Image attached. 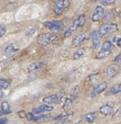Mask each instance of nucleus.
Masks as SVG:
<instances>
[{
    "instance_id": "obj_2",
    "label": "nucleus",
    "mask_w": 121,
    "mask_h": 124,
    "mask_svg": "<svg viewBox=\"0 0 121 124\" xmlns=\"http://www.w3.org/2000/svg\"><path fill=\"white\" fill-rule=\"evenodd\" d=\"M85 23H86V16H85V14H81L74 21V23L66 30V32L64 33V36L66 38L70 37L72 34V33H74L75 31H76L80 28H82L85 25Z\"/></svg>"
},
{
    "instance_id": "obj_3",
    "label": "nucleus",
    "mask_w": 121,
    "mask_h": 124,
    "mask_svg": "<svg viewBox=\"0 0 121 124\" xmlns=\"http://www.w3.org/2000/svg\"><path fill=\"white\" fill-rule=\"evenodd\" d=\"M70 6V1L69 0H58L55 2V4L53 5L52 10L55 13L56 15L60 16L62 15L67 9L69 8Z\"/></svg>"
},
{
    "instance_id": "obj_31",
    "label": "nucleus",
    "mask_w": 121,
    "mask_h": 124,
    "mask_svg": "<svg viewBox=\"0 0 121 124\" xmlns=\"http://www.w3.org/2000/svg\"><path fill=\"white\" fill-rule=\"evenodd\" d=\"M18 117H21V118H25V117H27V114H26V112H24V111L18 112Z\"/></svg>"
},
{
    "instance_id": "obj_19",
    "label": "nucleus",
    "mask_w": 121,
    "mask_h": 124,
    "mask_svg": "<svg viewBox=\"0 0 121 124\" xmlns=\"http://www.w3.org/2000/svg\"><path fill=\"white\" fill-rule=\"evenodd\" d=\"M114 47V44L110 41H105L101 46V51H111Z\"/></svg>"
},
{
    "instance_id": "obj_4",
    "label": "nucleus",
    "mask_w": 121,
    "mask_h": 124,
    "mask_svg": "<svg viewBox=\"0 0 121 124\" xmlns=\"http://www.w3.org/2000/svg\"><path fill=\"white\" fill-rule=\"evenodd\" d=\"M117 29H118L117 24L109 23V24H106V25L101 26V28H100L98 33H99L100 36L102 38V37H105V36H108V35H110L111 33H114Z\"/></svg>"
},
{
    "instance_id": "obj_5",
    "label": "nucleus",
    "mask_w": 121,
    "mask_h": 124,
    "mask_svg": "<svg viewBox=\"0 0 121 124\" xmlns=\"http://www.w3.org/2000/svg\"><path fill=\"white\" fill-rule=\"evenodd\" d=\"M43 25L52 32L60 31L64 28V23L61 20H53V21H47L43 23Z\"/></svg>"
},
{
    "instance_id": "obj_6",
    "label": "nucleus",
    "mask_w": 121,
    "mask_h": 124,
    "mask_svg": "<svg viewBox=\"0 0 121 124\" xmlns=\"http://www.w3.org/2000/svg\"><path fill=\"white\" fill-rule=\"evenodd\" d=\"M65 93L64 91H60L59 93H56V94H52L50 96H47L46 98H43V102H46L47 104H56L59 103L61 101V99L63 98Z\"/></svg>"
},
{
    "instance_id": "obj_8",
    "label": "nucleus",
    "mask_w": 121,
    "mask_h": 124,
    "mask_svg": "<svg viewBox=\"0 0 121 124\" xmlns=\"http://www.w3.org/2000/svg\"><path fill=\"white\" fill-rule=\"evenodd\" d=\"M105 8H104L102 6H98L95 7L93 13V15H92V21L93 22H99L101 19L104 18V16H105Z\"/></svg>"
},
{
    "instance_id": "obj_29",
    "label": "nucleus",
    "mask_w": 121,
    "mask_h": 124,
    "mask_svg": "<svg viewBox=\"0 0 121 124\" xmlns=\"http://www.w3.org/2000/svg\"><path fill=\"white\" fill-rule=\"evenodd\" d=\"M73 115V112H64V113L60 114V115H58V117H55V119H61V118H66L69 116H72Z\"/></svg>"
},
{
    "instance_id": "obj_12",
    "label": "nucleus",
    "mask_w": 121,
    "mask_h": 124,
    "mask_svg": "<svg viewBox=\"0 0 121 124\" xmlns=\"http://www.w3.org/2000/svg\"><path fill=\"white\" fill-rule=\"evenodd\" d=\"M119 71H120V66L119 65H111L107 68L106 70V75L109 78H112L115 77L118 74Z\"/></svg>"
},
{
    "instance_id": "obj_30",
    "label": "nucleus",
    "mask_w": 121,
    "mask_h": 124,
    "mask_svg": "<svg viewBox=\"0 0 121 124\" xmlns=\"http://www.w3.org/2000/svg\"><path fill=\"white\" fill-rule=\"evenodd\" d=\"M70 123V120L67 117L66 118H61L60 120H59L58 122L55 123L54 124H69Z\"/></svg>"
},
{
    "instance_id": "obj_40",
    "label": "nucleus",
    "mask_w": 121,
    "mask_h": 124,
    "mask_svg": "<svg viewBox=\"0 0 121 124\" xmlns=\"http://www.w3.org/2000/svg\"><path fill=\"white\" fill-rule=\"evenodd\" d=\"M52 1H53V2H56V1H58V0H52Z\"/></svg>"
},
{
    "instance_id": "obj_14",
    "label": "nucleus",
    "mask_w": 121,
    "mask_h": 124,
    "mask_svg": "<svg viewBox=\"0 0 121 124\" xmlns=\"http://www.w3.org/2000/svg\"><path fill=\"white\" fill-rule=\"evenodd\" d=\"M51 118L50 114H41V115H37V116H33V121L36 122L37 123H46Z\"/></svg>"
},
{
    "instance_id": "obj_24",
    "label": "nucleus",
    "mask_w": 121,
    "mask_h": 124,
    "mask_svg": "<svg viewBox=\"0 0 121 124\" xmlns=\"http://www.w3.org/2000/svg\"><path fill=\"white\" fill-rule=\"evenodd\" d=\"M95 118H96L95 112H90V113H88L86 115V120L90 123H93L94 120H95Z\"/></svg>"
},
{
    "instance_id": "obj_20",
    "label": "nucleus",
    "mask_w": 121,
    "mask_h": 124,
    "mask_svg": "<svg viewBox=\"0 0 121 124\" xmlns=\"http://www.w3.org/2000/svg\"><path fill=\"white\" fill-rule=\"evenodd\" d=\"M86 53V48L85 47H81V48H79L78 50L75 51V53H74V55H73V59H75V60H77V59H79L80 58L83 56V55Z\"/></svg>"
},
{
    "instance_id": "obj_28",
    "label": "nucleus",
    "mask_w": 121,
    "mask_h": 124,
    "mask_svg": "<svg viewBox=\"0 0 121 124\" xmlns=\"http://www.w3.org/2000/svg\"><path fill=\"white\" fill-rule=\"evenodd\" d=\"M7 33V27L3 24H0V38L4 36Z\"/></svg>"
},
{
    "instance_id": "obj_32",
    "label": "nucleus",
    "mask_w": 121,
    "mask_h": 124,
    "mask_svg": "<svg viewBox=\"0 0 121 124\" xmlns=\"http://www.w3.org/2000/svg\"><path fill=\"white\" fill-rule=\"evenodd\" d=\"M121 117V108H119L118 110L116 111V112L114 114V116H113V117Z\"/></svg>"
},
{
    "instance_id": "obj_18",
    "label": "nucleus",
    "mask_w": 121,
    "mask_h": 124,
    "mask_svg": "<svg viewBox=\"0 0 121 124\" xmlns=\"http://www.w3.org/2000/svg\"><path fill=\"white\" fill-rule=\"evenodd\" d=\"M1 110L3 114H9L12 112V109L10 108V105L7 102H3L1 104Z\"/></svg>"
},
{
    "instance_id": "obj_11",
    "label": "nucleus",
    "mask_w": 121,
    "mask_h": 124,
    "mask_svg": "<svg viewBox=\"0 0 121 124\" xmlns=\"http://www.w3.org/2000/svg\"><path fill=\"white\" fill-rule=\"evenodd\" d=\"M54 110V107L51 106L49 104H43L41 106L37 107V108H33V112L35 113H41V112H51Z\"/></svg>"
},
{
    "instance_id": "obj_13",
    "label": "nucleus",
    "mask_w": 121,
    "mask_h": 124,
    "mask_svg": "<svg viewBox=\"0 0 121 124\" xmlns=\"http://www.w3.org/2000/svg\"><path fill=\"white\" fill-rule=\"evenodd\" d=\"M45 65H46V62H44V61H40V62H33V63H32L31 65L28 66L27 71L29 72L37 71V70L42 68Z\"/></svg>"
},
{
    "instance_id": "obj_33",
    "label": "nucleus",
    "mask_w": 121,
    "mask_h": 124,
    "mask_svg": "<svg viewBox=\"0 0 121 124\" xmlns=\"http://www.w3.org/2000/svg\"><path fill=\"white\" fill-rule=\"evenodd\" d=\"M114 62H117V63H119V64H120V65H121V53L118 55V56L116 57V58H114Z\"/></svg>"
},
{
    "instance_id": "obj_21",
    "label": "nucleus",
    "mask_w": 121,
    "mask_h": 124,
    "mask_svg": "<svg viewBox=\"0 0 121 124\" xmlns=\"http://www.w3.org/2000/svg\"><path fill=\"white\" fill-rule=\"evenodd\" d=\"M111 54V51H101L99 53L95 55L96 59H104L109 57Z\"/></svg>"
},
{
    "instance_id": "obj_15",
    "label": "nucleus",
    "mask_w": 121,
    "mask_h": 124,
    "mask_svg": "<svg viewBox=\"0 0 121 124\" xmlns=\"http://www.w3.org/2000/svg\"><path fill=\"white\" fill-rule=\"evenodd\" d=\"M112 112H113V107L110 106L109 104H105L100 108V112L105 116L109 115V114L112 113Z\"/></svg>"
},
{
    "instance_id": "obj_39",
    "label": "nucleus",
    "mask_w": 121,
    "mask_h": 124,
    "mask_svg": "<svg viewBox=\"0 0 121 124\" xmlns=\"http://www.w3.org/2000/svg\"><path fill=\"white\" fill-rule=\"evenodd\" d=\"M119 17H120V19H121V13H119Z\"/></svg>"
},
{
    "instance_id": "obj_17",
    "label": "nucleus",
    "mask_w": 121,
    "mask_h": 124,
    "mask_svg": "<svg viewBox=\"0 0 121 124\" xmlns=\"http://www.w3.org/2000/svg\"><path fill=\"white\" fill-rule=\"evenodd\" d=\"M16 52H17V48H15L14 46L12 44L7 45L4 49V54L7 57L12 56V55H13Z\"/></svg>"
},
{
    "instance_id": "obj_37",
    "label": "nucleus",
    "mask_w": 121,
    "mask_h": 124,
    "mask_svg": "<svg viewBox=\"0 0 121 124\" xmlns=\"http://www.w3.org/2000/svg\"><path fill=\"white\" fill-rule=\"evenodd\" d=\"M3 96H4V93H3V92L2 91V89H0V98H2Z\"/></svg>"
},
{
    "instance_id": "obj_34",
    "label": "nucleus",
    "mask_w": 121,
    "mask_h": 124,
    "mask_svg": "<svg viewBox=\"0 0 121 124\" xmlns=\"http://www.w3.org/2000/svg\"><path fill=\"white\" fill-rule=\"evenodd\" d=\"M36 30H37V28H32L30 31H28L27 33H26V35L27 36H31V35H33V34L35 33V32H36Z\"/></svg>"
},
{
    "instance_id": "obj_7",
    "label": "nucleus",
    "mask_w": 121,
    "mask_h": 124,
    "mask_svg": "<svg viewBox=\"0 0 121 124\" xmlns=\"http://www.w3.org/2000/svg\"><path fill=\"white\" fill-rule=\"evenodd\" d=\"M89 38H90V34L88 33H80V34H78V35H76L74 39H73L71 44H72V46L74 47H79L81 43H84L85 41L89 39Z\"/></svg>"
},
{
    "instance_id": "obj_27",
    "label": "nucleus",
    "mask_w": 121,
    "mask_h": 124,
    "mask_svg": "<svg viewBox=\"0 0 121 124\" xmlns=\"http://www.w3.org/2000/svg\"><path fill=\"white\" fill-rule=\"evenodd\" d=\"M95 1L99 2V3H101V4H104V5H110V4L114 3L117 0H95Z\"/></svg>"
},
{
    "instance_id": "obj_1",
    "label": "nucleus",
    "mask_w": 121,
    "mask_h": 124,
    "mask_svg": "<svg viewBox=\"0 0 121 124\" xmlns=\"http://www.w3.org/2000/svg\"><path fill=\"white\" fill-rule=\"evenodd\" d=\"M60 38L56 33H42L37 37V43L41 46H48L49 44H59Z\"/></svg>"
},
{
    "instance_id": "obj_38",
    "label": "nucleus",
    "mask_w": 121,
    "mask_h": 124,
    "mask_svg": "<svg viewBox=\"0 0 121 124\" xmlns=\"http://www.w3.org/2000/svg\"><path fill=\"white\" fill-rule=\"evenodd\" d=\"M75 124H85L84 123H82V122H78V123H76Z\"/></svg>"
},
{
    "instance_id": "obj_16",
    "label": "nucleus",
    "mask_w": 121,
    "mask_h": 124,
    "mask_svg": "<svg viewBox=\"0 0 121 124\" xmlns=\"http://www.w3.org/2000/svg\"><path fill=\"white\" fill-rule=\"evenodd\" d=\"M115 13H116V11H115L114 8L108 10L107 13H105V16H104V19H105V22H109V21L114 19V18L115 17Z\"/></svg>"
},
{
    "instance_id": "obj_22",
    "label": "nucleus",
    "mask_w": 121,
    "mask_h": 124,
    "mask_svg": "<svg viewBox=\"0 0 121 124\" xmlns=\"http://www.w3.org/2000/svg\"><path fill=\"white\" fill-rule=\"evenodd\" d=\"M79 94H80V87H78V86H75L74 88L72 89V90L71 91V98L72 100H74V99H76L78 98Z\"/></svg>"
},
{
    "instance_id": "obj_9",
    "label": "nucleus",
    "mask_w": 121,
    "mask_h": 124,
    "mask_svg": "<svg viewBox=\"0 0 121 124\" xmlns=\"http://www.w3.org/2000/svg\"><path fill=\"white\" fill-rule=\"evenodd\" d=\"M108 87V83L106 82H103V83H100L99 85H97L93 89V90L91 91V93H90V96L91 97V98H94V97H96L97 95L101 94V93H103L104 91L106 90Z\"/></svg>"
},
{
    "instance_id": "obj_35",
    "label": "nucleus",
    "mask_w": 121,
    "mask_h": 124,
    "mask_svg": "<svg viewBox=\"0 0 121 124\" xmlns=\"http://www.w3.org/2000/svg\"><path fill=\"white\" fill-rule=\"evenodd\" d=\"M7 118H0V124H7Z\"/></svg>"
},
{
    "instance_id": "obj_10",
    "label": "nucleus",
    "mask_w": 121,
    "mask_h": 124,
    "mask_svg": "<svg viewBox=\"0 0 121 124\" xmlns=\"http://www.w3.org/2000/svg\"><path fill=\"white\" fill-rule=\"evenodd\" d=\"M91 39L92 43H93L94 49H98L101 46V36H100L98 31H94L91 33Z\"/></svg>"
},
{
    "instance_id": "obj_26",
    "label": "nucleus",
    "mask_w": 121,
    "mask_h": 124,
    "mask_svg": "<svg viewBox=\"0 0 121 124\" xmlns=\"http://www.w3.org/2000/svg\"><path fill=\"white\" fill-rule=\"evenodd\" d=\"M72 103H73V101L72 99L71 98H67L66 99V102H65V104L63 106V109L64 110H67L72 106Z\"/></svg>"
},
{
    "instance_id": "obj_23",
    "label": "nucleus",
    "mask_w": 121,
    "mask_h": 124,
    "mask_svg": "<svg viewBox=\"0 0 121 124\" xmlns=\"http://www.w3.org/2000/svg\"><path fill=\"white\" fill-rule=\"evenodd\" d=\"M121 93V83L112 87L110 88V90H109V93L110 94H118V93Z\"/></svg>"
},
{
    "instance_id": "obj_36",
    "label": "nucleus",
    "mask_w": 121,
    "mask_h": 124,
    "mask_svg": "<svg viewBox=\"0 0 121 124\" xmlns=\"http://www.w3.org/2000/svg\"><path fill=\"white\" fill-rule=\"evenodd\" d=\"M116 43L119 47H121V38H120V39H118L116 40Z\"/></svg>"
},
{
    "instance_id": "obj_25",
    "label": "nucleus",
    "mask_w": 121,
    "mask_h": 124,
    "mask_svg": "<svg viewBox=\"0 0 121 124\" xmlns=\"http://www.w3.org/2000/svg\"><path fill=\"white\" fill-rule=\"evenodd\" d=\"M10 86V83L7 80L0 78V89H7Z\"/></svg>"
}]
</instances>
